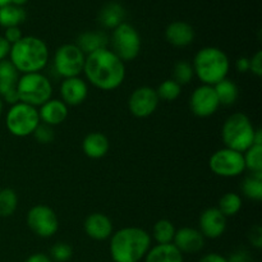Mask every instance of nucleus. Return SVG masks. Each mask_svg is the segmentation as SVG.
Instances as JSON below:
<instances>
[{
	"label": "nucleus",
	"instance_id": "9b49d317",
	"mask_svg": "<svg viewBox=\"0 0 262 262\" xmlns=\"http://www.w3.org/2000/svg\"><path fill=\"white\" fill-rule=\"evenodd\" d=\"M27 225L38 237L50 238L58 232L59 219L51 207L36 205L27 212Z\"/></svg>",
	"mask_w": 262,
	"mask_h": 262
},
{
	"label": "nucleus",
	"instance_id": "c85d7f7f",
	"mask_svg": "<svg viewBox=\"0 0 262 262\" xmlns=\"http://www.w3.org/2000/svg\"><path fill=\"white\" fill-rule=\"evenodd\" d=\"M217 209L220 210V212L225 217L234 216L242 209V199H241V196L238 193L228 192V193H225L219 200V206H217Z\"/></svg>",
	"mask_w": 262,
	"mask_h": 262
},
{
	"label": "nucleus",
	"instance_id": "a211bd4d",
	"mask_svg": "<svg viewBox=\"0 0 262 262\" xmlns=\"http://www.w3.org/2000/svg\"><path fill=\"white\" fill-rule=\"evenodd\" d=\"M84 233L91 239L105 241L113 234V223L109 217L101 212H92L84 220Z\"/></svg>",
	"mask_w": 262,
	"mask_h": 262
},
{
	"label": "nucleus",
	"instance_id": "aec40b11",
	"mask_svg": "<svg viewBox=\"0 0 262 262\" xmlns=\"http://www.w3.org/2000/svg\"><path fill=\"white\" fill-rule=\"evenodd\" d=\"M40 122L54 127L59 125L68 117V106L61 100L50 99L45 104L41 105L38 110Z\"/></svg>",
	"mask_w": 262,
	"mask_h": 262
},
{
	"label": "nucleus",
	"instance_id": "58836bf2",
	"mask_svg": "<svg viewBox=\"0 0 262 262\" xmlns=\"http://www.w3.org/2000/svg\"><path fill=\"white\" fill-rule=\"evenodd\" d=\"M10 48H12V45L3 36H0V61L7 59V56L10 53Z\"/></svg>",
	"mask_w": 262,
	"mask_h": 262
},
{
	"label": "nucleus",
	"instance_id": "dca6fc26",
	"mask_svg": "<svg viewBox=\"0 0 262 262\" xmlns=\"http://www.w3.org/2000/svg\"><path fill=\"white\" fill-rule=\"evenodd\" d=\"M89 95V87L87 83L79 77H72V78H64L60 84V96L61 101L67 106H77L81 105L86 100Z\"/></svg>",
	"mask_w": 262,
	"mask_h": 262
},
{
	"label": "nucleus",
	"instance_id": "49530a36",
	"mask_svg": "<svg viewBox=\"0 0 262 262\" xmlns=\"http://www.w3.org/2000/svg\"><path fill=\"white\" fill-rule=\"evenodd\" d=\"M2 113H3V100L2 97H0V115H2Z\"/></svg>",
	"mask_w": 262,
	"mask_h": 262
},
{
	"label": "nucleus",
	"instance_id": "412c9836",
	"mask_svg": "<svg viewBox=\"0 0 262 262\" xmlns=\"http://www.w3.org/2000/svg\"><path fill=\"white\" fill-rule=\"evenodd\" d=\"M109 138L101 132L89 133L82 142V150L90 159L104 158L109 151Z\"/></svg>",
	"mask_w": 262,
	"mask_h": 262
},
{
	"label": "nucleus",
	"instance_id": "cd10ccee",
	"mask_svg": "<svg viewBox=\"0 0 262 262\" xmlns=\"http://www.w3.org/2000/svg\"><path fill=\"white\" fill-rule=\"evenodd\" d=\"M176 230L173 223L166 219H161L154 225L152 235L158 245H169V243H173Z\"/></svg>",
	"mask_w": 262,
	"mask_h": 262
},
{
	"label": "nucleus",
	"instance_id": "ddd939ff",
	"mask_svg": "<svg viewBox=\"0 0 262 262\" xmlns=\"http://www.w3.org/2000/svg\"><path fill=\"white\" fill-rule=\"evenodd\" d=\"M159 96L152 87L142 86L136 89L128 99V107L136 118H147L155 113L159 105Z\"/></svg>",
	"mask_w": 262,
	"mask_h": 262
},
{
	"label": "nucleus",
	"instance_id": "6e6552de",
	"mask_svg": "<svg viewBox=\"0 0 262 262\" xmlns=\"http://www.w3.org/2000/svg\"><path fill=\"white\" fill-rule=\"evenodd\" d=\"M113 53L122 61H132L141 51V37L135 27L129 23H122L113 30Z\"/></svg>",
	"mask_w": 262,
	"mask_h": 262
},
{
	"label": "nucleus",
	"instance_id": "6ab92c4d",
	"mask_svg": "<svg viewBox=\"0 0 262 262\" xmlns=\"http://www.w3.org/2000/svg\"><path fill=\"white\" fill-rule=\"evenodd\" d=\"M165 38L176 48H186L194 40V30L189 23L183 20L171 22L165 30Z\"/></svg>",
	"mask_w": 262,
	"mask_h": 262
},
{
	"label": "nucleus",
	"instance_id": "e433bc0d",
	"mask_svg": "<svg viewBox=\"0 0 262 262\" xmlns=\"http://www.w3.org/2000/svg\"><path fill=\"white\" fill-rule=\"evenodd\" d=\"M3 37H4L5 40L10 43V45H13V43L18 42V41L23 37L22 31L19 30V27L5 28V32H4V36H3Z\"/></svg>",
	"mask_w": 262,
	"mask_h": 262
},
{
	"label": "nucleus",
	"instance_id": "4c0bfd02",
	"mask_svg": "<svg viewBox=\"0 0 262 262\" xmlns=\"http://www.w3.org/2000/svg\"><path fill=\"white\" fill-rule=\"evenodd\" d=\"M250 242L252 243V246H255L256 248H261L262 245V229L260 225H256L252 228L250 233Z\"/></svg>",
	"mask_w": 262,
	"mask_h": 262
},
{
	"label": "nucleus",
	"instance_id": "1a4fd4ad",
	"mask_svg": "<svg viewBox=\"0 0 262 262\" xmlns=\"http://www.w3.org/2000/svg\"><path fill=\"white\" fill-rule=\"evenodd\" d=\"M86 55L76 43L61 45L54 55V69L63 78L78 77L83 72Z\"/></svg>",
	"mask_w": 262,
	"mask_h": 262
},
{
	"label": "nucleus",
	"instance_id": "72a5a7b5",
	"mask_svg": "<svg viewBox=\"0 0 262 262\" xmlns=\"http://www.w3.org/2000/svg\"><path fill=\"white\" fill-rule=\"evenodd\" d=\"M73 256V250L71 245L66 242H58L51 247L50 256L53 262H68Z\"/></svg>",
	"mask_w": 262,
	"mask_h": 262
},
{
	"label": "nucleus",
	"instance_id": "a878e982",
	"mask_svg": "<svg viewBox=\"0 0 262 262\" xmlns=\"http://www.w3.org/2000/svg\"><path fill=\"white\" fill-rule=\"evenodd\" d=\"M216 96L219 99V104L224 106H230L238 99V87L232 79L224 78L214 86Z\"/></svg>",
	"mask_w": 262,
	"mask_h": 262
},
{
	"label": "nucleus",
	"instance_id": "7c9ffc66",
	"mask_svg": "<svg viewBox=\"0 0 262 262\" xmlns=\"http://www.w3.org/2000/svg\"><path fill=\"white\" fill-rule=\"evenodd\" d=\"M181 92L182 86L177 83L174 79H165L156 89L159 100H164V101H174L181 96Z\"/></svg>",
	"mask_w": 262,
	"mask_h": 262
},
{
	"label": "nucleus",
	"instance_id": "c9c22d12",
	"mask_svg": "<svg viewBox=\"0 0 262 262\" xmlns=\"http://www.w3.org/2000/svg\"><path fill=\"white\" fill-rule=\"evenodd\" d=\"M250 71L252 72L255 76H262V51L258 50L252 58H250Z\"/></svg>",
	"mask_w": 262,
	"mask_h": 262
},
{
	"label": "nucleus",
	"instance_id": "5701e85b",
	"mask_svg": "<svg viewBox=\"0 0 262 262\" xmlns=\"http://www.w3.org/2000/svg\"><path fill=\"white\" fill-rule=\"evenodd\" d=\"M145 262H183V253L173 245H156L145 256Z\"/></svg>",
	"mask_w": 262,
	"mask_h": 262
},
{
	"label": "nucleus",
	"instance_id": "c756f323",
	"mask_svg": "<svg viewBox=\"0 0 262 262\" xmlns=\"http://www.w3.org/2000/svg\"><path fill=\"white\" fill-rule=\"evenodd\" d=\"M18 206V197L14 189H0V216L9 217L15 212Z\"/></svg>",
	"mask_w": 262,
	"mask_h": 262
},
{
	"label": "nucleus",
	"instance_id": "f8f14e48",
	"mask_svg": "<svg viewBox=\"0 0 262 262\" xmlns=\"http://www.w3.org/2000/svg\"><path fill=\"white\" fill-rule=\"evenodd\" d=\"M219 106V99H217L214 86L201 84L194 89L189 97V107L196 117H211L216 113Z\"/></svg>",
	"mask_w": 262,
	"mask_h": 262
},
{
	"label": "nucleus",
	"instance_id": "0eeeda50",
	"mask_svg": "<svg viewBox=\"0 0 262 262\" xmlns=\"http://www.w3.org/2000/svg\"><path fill=\"white\" fill-rule=\"evenodd\" d=\"M40 123L38 110L23 102L12 105L5 119L8 130L15 137H27L33 135Z\"/></svg>",
	"mask_w": 262,
	"mask_h": 262
},
{
	"label": "nucleus",
	"instance_id": "ea45409f",
	"mask_svg": "<svg viewBox=\"0 0 262 262\" xmlns=\"http://www.w3.org/2000/svg\"><path fill=\"white\" fill-rule=\"evenodd\" d=\"M200 262H228V258L220 253H207L200 260Z\"/></svg>",
	"mask_w": 262,
	"mask_h": 262
},
{
	"label": "nucleus",
	"instance_id": "f704fd0d",
	"mask_svg": "<svg viewBox=\"0 0 262 262\" xmlns=\"http://www.w3.org/2000/svg\"><path fill=\"white\" fill-rule=\"evenodd\" d=\"M33 137L36 138L38 143H42V145H46V143H51L55 138V133H54V129L51 125L43 124V123H40L37 125V128L33 132Z\"/></svg>",
	"mask_w": 262,
	"mask_h": 262
},
{
	"label": "nucleus",
	"instance_id": "a19ab883",
	"mask_svg": "<svg viewBox=\"0 0 262 262\" xmlns=\"http://www.w3.org/2000/svg\"><path fill=\"white\" fill-rule=\"evenodd\" d=\"M235 68L241 73H246V72L250 71V58L242 56V58L238 59L237 63H235Z\"/></svg>",
	"mask_w": 262,
	"mask_h": 262
},
{
	"label": "nucleus",
	"instance_id": "2eb2a0df",
	"mask_svg": "<svg viewBox=\"0 0 262 262\" xmlns=\"http://www.w3.org/2000/svg\"><path fill=\"white\" fill-rule=\"evenodd\" d=\"M199 227V230L205 238L216 239L222 237L227 229V217L217 207H209L200 216Z\"/></svg>",
	"mask_w": 262,
	"mask_h": 262
},
{
	"label": "nucleus",
	"instance_id": "bb28decb",
	"mask_svg": "<svg viewBox=\"0 0 262 262\" xmlns=\"http://www.w3.org/2000/svg\"><path fill=\"white\" fill-rule=\"evenodd\" d=\"M243 194L247 199L253 200V201H261L262 200V171L252 173L251 176L246 177L242 186Z\"/></svg>",
	"mask_w": 262,
	"mask_h": 262
},
{
	"label": "nucleus",
	"instance_id": "473e14b6",
	"mask_svg": "<svg viewBox=\"0 0 262 262\" xmlns=\"http://www.w3.org/2000/svg\"><path fill=\"white\" fill-rule=\"evenodd\" d=\"M194 76L193 67L189 61L187 60H179L177 61L173 69V79L178 84L183 86V84H188L192 81Z\"/></svg>",
	"mask_w": 262,
	"mask_h": 262
},
{
	"label": "nucleus",
	"instance_id": "f03ea898",
	"mask_svg": "<svg viewBox=\"0 0 262 262\" xmlns=\"http://www.w3.org/2000/svg\"><path fill=\"white\" fill-rule=\"evenodd\" d=\"M151 248V237L145 229L128 227L110 237V256L114 262H140Z\"/></svg>",
	"mask_w": 262,
	"mask_h": 262
},
{
	"label": "nucleus",
	"instance_id": "c03bdc74",
	"mask_svg": "<svg viewBox=\"0 0 262 262\" xmlns=\"http://www.w3.org/2000/svg\"><path fill=\"white\" fill-rule=\"evenodd\" d=\"M253 145H261L262 146V132H261V129H256L255 138H253Z\"/></svg>",
	"mask_w": 262,
	"mask_h": 262
},
{
	"label": "nucleus",
	"instance_id": "37998d69",
	"mask_svg": "<svg viewBox=\"0 0 262 262\" xmlns=\"http://www.w3.org/2000/svg\"><path fill=\"white\" fill-rule=\"evenodd\" d=\"M25 262H53L51 261V258L49 257L48 255H45V253H33V255H31L30 257L26 258Z\"/></svg>",
	"mask_w": 262,
	"mask_h": 262
},
{
	"label": "nucleus",
	"instance_id": "7ed1b4c3",
	"mask_svg": "<svg viewBox=\"0 0 262 262\" xmlns=\"http://www.w3.org/2000/svg\"><path fill=\"white\" fill-rule=\"evenodd\" d=\"M9 60L19 73H40L49 60L48 45L35 36H23L10 48Z\"/></svg>",
	"mask_w": 262,
	"mask_h": 262
},
{
	"label": "nucleus",
	"instance_id": "393cba45",
	"mask_svg": "<svg viewBox=\"0 0 262 262\" xmlns=\"http://www.w3.org/2000/svg\"><path fill=\"white\" fill-rule=\"evenodd\" d=\"M26 19V10L22 7L8 4L0 8V26L4 28L18 27Z\"/></svg>",
	"mask_w": 262,
	"mask_h": 262
},
{
	"label": "nucleus",
	"instance_id": "423d86ee",
	"mask_svg": "<svg viewBox=\"0 0 262 262\" xmlns=\"http://www.w3.org/2000/svg\"><path fill=\"white\" fill-rule=\"evenodd\" d=\"M17 95L19 102L37 107L51 99L53 86L42 73H27L18 79Z\"/></svg>",
	"mask_w": 262,
	"mask_h": 262
},
{
	"label": "nucleus",
	"instance_id": "79ce46f5",
	"mask_svg": "<svg viewBox=\"0 0 262 262\" xmlns=\"http://www.w3.org/2000/svg\"><path fill=\"white\" fill-rule=\"evenodd\" d=\"M228 262H250V257L246 251H239V252L233 253L230 258H228Z\"/></svg>",
	"mask_w": 262,
	"mask_h": 262
},
{
	"label": "nucleus",
	"instance_id": "20e7f679",
	"mask_svg": "<svg viewBox=\"0 0 262 262\" xmlns=\"http://www.w3.org/2000/svg\"><path fill=\"white\" fill-rule=\"evenodd\" d=\"M192 67L202 84L215 86L227 78L229 72V59L222 49L207 46L194 55Z\"/></svg>",
	"mask_w": 262,
	"mask_h": 262
},
{
	"label": "nucleus",
	"instance_id": "2f4dec72",
	"mask_svg": "<svg viewBox=\"0 0 262 262\" xmlns=\"http://www.w3.org/2000/svg\"><path fill=\"white\" fill-rule=\"evenodd\" d=\"M246 169L251 170L252 173L262 171V146L252 145L248 150L243 152Z\"/></svg>",
	"mask_w": 262,
	"mask_h": 262
},
{
	"label": "nucleus",
	"instance_id": "4468645a",
	"mask_svg": "<svg viewBox=\"0 0 262 262\" xmlns=\"http://www.w3.org/2000/svg\"><path fill=\"white\" fill-rule=\"evenodd\" d=\"M19 79V72L15 69L10 60L0 61V97L5 100L8 104H17L19 102L17 95V83Z\"/></svg>",
	"mask_w": 262,
	"mask_h": 262
},
{
	"label": "nucleus",
	"instance_id": "4be33fe9",
	"mask_svg": "<svg viewBox=\"0 0 262 262\" xmlns=\"http://www.w3.org/2000/svg\"><path fill=\"white\" fill-rule=\"evenodd\" d=\"M107 42L109 37L104 31H87L78 36L76 45L83 51L84 55H89L100 49L107 48Z\"/></svg>",
	"mask_w": 262,
	"mask_h": 262
},
{
	"label": "nucleus",
	"instance_id": "f257e3e1",
	"mask_svg": "<svg viewBox=\"0 0 262 262\" xmlns=\"http://www.w3.org/2000/svg\"><path fill=\"white\" fill-rule=\"evenodd\" d=\"M83 73L95 87L113 91L124 82L125 66L112 50L105 48L86 55Z\"/></svg>",
	"mask_w": 262,
	"mask_h": 262
},
{
	"label": "nucleus",
	"instance_id": "9d476101",
	"mask_svg": "<svg viewBox=\"0 0 262 262\" xmlns=\"http://www.w3.org/2000/svg\"><path fill=\"white\" fill-rule=\"evenodd\" d=\"M209 166L212 173L223 178L238 177L246 170L243 154L227 147L220 148L212 154Z\"/></svg>",
	"mask_w": 262,
	"mask_h": 262
},
{
	"label": "nucleus",
	"instance_id": "39448f33",
	"mask_svg": "<svg viewBox=\"0 0 262 262\" xmlns=\"http://www.w3.org/2000/svg\"><path fill=\"white\" fill-rule=\"evenodd\" d=\"M255 132L256 128L250 118L243 113H235L225 120L222 138L225 147L243 154L253 145Z\"/></svg>",
	"mask_w": 262,
	"mask_h": 262
},
{
	"label": "nucleus",
	"instance_id": "b1692460",
	"mask_svg": "<svg viewBox=\"0 0 262 262\" xmlns=\"http://www.w3.org/2000/svg\"><path fill=\"white\" fill-rule=\"evenodd\" d=\"M125 10L122 4L115 2H110L101 8L99 13V22L105 28L114 30L118 26L124 23Z\"/></svg>",
	"mask_w": 262,
	"mask_h": 262
},
{
	"label": "nucleus",
	"instance_id": "a18cd8bd",
	"mask_svg": "<svg viewBox=\"0 0 262 262\" xmlns=\"http://www.w3.org/2000/svg\"><path fill=\"white\" fill-rule=\"evenodd\" d=\"M8 4H12V0H0V8L5 7Z\"/></svg>",
	"mask_w": 262,
	"mask_h": 262
},
{
	"label": "nucleus",
	"instance_id": "f3484780",
	"mask_svg": "<svg viewBox=\"0 0 262 262\" xmlns=\"http://www.w3.org/2000/svg\"><path fill=\"white\" fill-rule=\"evenodd\" d=\"M173 245L182 253H197L204 248L205 237L199 229L184 227L176 230Z\"/></svg>",
	"mask_w": 262,
	"mask_h": 262
}]
</instances>
